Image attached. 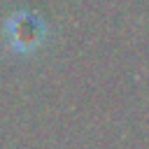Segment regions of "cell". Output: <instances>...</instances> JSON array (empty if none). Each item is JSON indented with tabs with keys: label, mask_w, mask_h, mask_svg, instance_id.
<instances>
[{
	"label": "cell",
	"mask_w": 149,
	"mask_h": 149,
	"mask_svg": "<svg viewBox=\"0 0 149 149\" xmlns=\"http://www.w3.org/2000/svg\"><path fill=\"white\" fill-rule=\"evenodd\" d=\"M2 35L9 44L12 51L16 54H30L42 47L47 37V23L42 16L28 12V9H16L7 16L2 26Z\"/></svg>",
	"instance_id": "1"
}]
</instances>
